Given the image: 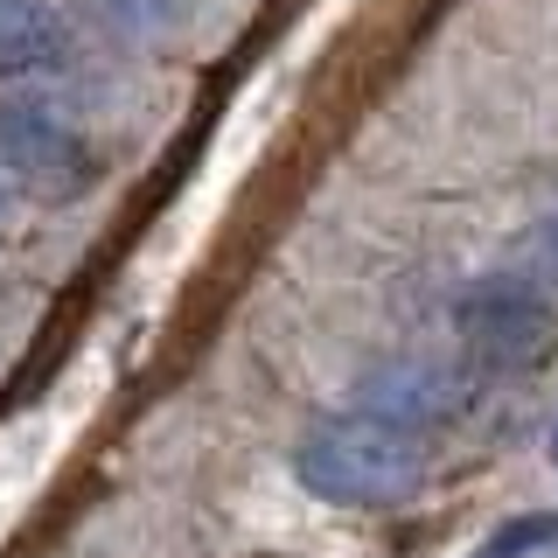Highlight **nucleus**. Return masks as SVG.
<instances>
[{
	"instance_id": "9",
	"label": "nucleus",
	"mask_w": 558,
	"mask_h": 558,
	"mask_svg": "<svg viewBox=\"0 0 558 558\" xmlns=\"http://www.w3.org/2000/svg\"><path fill=\"white\" fill-rule=\"evenodd\" d=\"M551 461H558V426H551Z\"/></svg>"
},
{
	"instance_id": "1",
	"label": "nucleus",
	"mask_w": 558,
	"mask_h": 558,
	"mask_svg": "<svg viewBox=\"0 0 558 558\" xmlns=\"http://www.w3.org/2000/svg\"><path fill=\"white\" fill-rule=\"evenodd\" d=\"M293 482L336 510H391L426 482V433H405L371 412H342L293 447Z\"/></svg>"
},
{
	"instance_id": "3",
	"label": "nucleus",
	"mask_w": 558,
	"mask_h": 558,
	"mask_svg": "<svg viewBox=\"0 0 558 558\" xmlns=\"http://www.w3.org/2000/svg\"><path fill=\"white\" fill-rule=\"evenodd\" d=\"M453 328L488 363H545L558 342V314L523 287H468L453 307Z\"/></svg>"
},
{
	"instance_id": "4",
	"label": "nucleus",
	"mask_w": 558,
	"mask_h": 558,
	"mask_svg": "<svg viewBox=\"0 0 558 558\" xmlns=\"http://www.w3.org/2000/svg\"><path fill=\"white\" fill-rule=\"evenodd\" d=\"M468 405V377L447 371V363H426V356H405V363H384L356 384V412L371 418H391L405 433H426L433 418H453Z\"/></svg>"
},
{
	"instance_id": "7",
	"label": "nucleus",
	"mask_w": 558,
	"mask_h": 558,
	"mask_svg": "<svg viewBox=\"0 0 558 558\" xmlns=\"http://www.w3.org/2000/svg\"><path fill=\"white\" fill-rule=\"evenodd\" d=\"M531 252H537V266H545V272L558 279V223H545V231L531 238Z\"/></svg>"
},
{
	"instance_id": "5",
	"label": "nucleus",
	"mask_w": 558,
	"mask_h": 558,
	"mask_svg": "<svg viewBox=\"0 0 558 558\" xmlns=\"http://www.w3.org/2000/svg\"><path fill=\"white\" fill-rule=\"evenodd\" d=\"M57 57V22H49L43 0H0V70L28 77Z\"/></svg>"
},
{
	"instance_id": "6",
	"label": "nucleus",
	"mask_w": 558,
	"mask_h": 558,
	"mask_svg": "<svg viewBox=\"0 0 558 558\" xmlns=\"http://www.w3.org/2000/svg\"><path fill=\"white\" fill-rule=\"evenodd\" d=\"M558 537V517L551 510H537V517H517V523H502L496 537H488V545L475 551V558H531L537 545H551Z\"/></svg>"
},
{
	"instance_id": "8",
	"label": "nucleus",
	"mask_w": 558,
	"mask_h": 558,
	"mask_svg": "<svg viewBox=\"0 0 558 558\" xmlns=\"http://www.w3.org/2000/svg\"><path fill=\"white\" fill-rule=\"evenodd\" d=\"M8 209H14V182H8V168H0V223H8Z\"/></svg>"
},
{
	"instance_id": "2",
	"label": "nucleus",
	"mask_w": 558,
	"mask_h": 558,
	"mask_svg": "<svg viewBox=\"0 0 558 558\" xmlns=\"http://www.w3.org/2000/svg\"><path fill=\"white\" fill-rule=\"evenodd\" d=\"M0 168H8L14 189H28L43 203H77L98 182V154L84 140V126L28 92L0 98Z\"/></svg>"
}]
</instances>
